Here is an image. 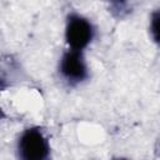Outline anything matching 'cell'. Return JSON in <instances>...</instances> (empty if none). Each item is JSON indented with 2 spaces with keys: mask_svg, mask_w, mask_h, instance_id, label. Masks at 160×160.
<instances>
[{
  "mask_svg": "<svg viewBox=\"0 0 160 160\" xmlns=\"http://www.w3.org/2000/svg\"><path fill=\"white\" fill-rule=\"evenodd\" d=\"M96 35V29L90 19L86 16L71 11L68 14L64 28V38L68 49L85 51Z\"/></svg>",
  "mask_w": 160,
  "mask_h": 160,
  "instance_id": "obj_2",
  "label": "cell"
},
{
  "mask_svg": "<svg viewBox=\"0 0 160 160\" xmlns=\"http://www.w3.org/2000/svg\"><path fill=\"white\" fill-rule=\"evenodd\" d=\"M159 11L155 10L149 19V34L154 42H159Z\"/></svg>",
  "mask_w": 160,
  "mask_h": 160,
  "instance_id": "obj_5",
  "label": "cell"
},
{
  "mask_svg": "<svg viewBox=\"0 0 160 160\" xmlns=\"http://www.w3.org/2000/svg\"><path fill=\"white\" fill-rule=\"evenodd\" d=\"M5 118H6V114H5V112H4V110L0 108V121H1V120H4Z\"/></svg>",
  "mask_w": 160,
  "mask_h": 160,
  "instance_id": "obj_6",
  "label": "cell"
},
{
  "mask_svg": "<svg viewBox=\"0 0 160 160\" xmlns=\"http://www.w3.org/2000/svg\"><path fill=\"white\" fill-rule=\"evenodd\" d=\"M15 152L21 160H48L51 156L48 134L40 126L25 128L16 139Z\"/></svg>",
  "mask_w": 160,
  "mask_h": 160,
  "instance_id": "obj_1",
  "label": "cell"
},
{
  "mask_svg": "<svg viewBox=\"0 0 160 160\" xmlns=\"http://www.w3.org/2000/svg\"><path fill=\"white\" fill-rule=\"evenodd\" d=\"M58 74L59 78L71 88L85 82L90 76V69L84 51L72 49L64 50L58 62Z\"/></svg>",
  "mask_w": 160,
  "mask_h": 160,
  "instance_id": "obj_3",
  "label": "cell"
},
{
  "mask_svg": "<svg viewBox=\"0 0 160 160\" xmlns=\"http://www.w3.org/2000/svg\"><path fill=\"white\" fill-rule=\"evenodd\" d=\"M109 11L119 19L125 18L130 10V0H108Z\"/></svg>",
  "mask_w": 160,
  "mask_h": 160,
  "instance_id": "obj_4",
  "label": "cell"
}]
</instances>
